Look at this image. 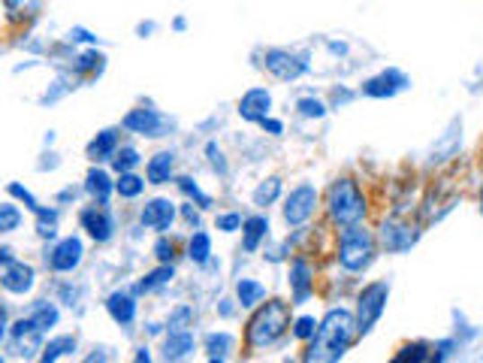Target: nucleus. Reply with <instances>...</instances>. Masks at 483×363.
<instances>
[{"label":"nucleus","instance_id":"nucleus-22","mask_svg":"<svg viewBox=\"0 0 483 363\" xmlns=\"http://www.w3.org/2000/svg\"><path fill=\"white\" fill-rule=\"evenodd\" d=\"M429 358H432L429 342H408L393 354V360L390 363H429Z\"/></svg>","mask_w":483,"mask_h":363},{"label":"nucleus","instance_id":"nucleus-5","mask_svg":"<svg viewBox=\"0 0 483 363\" xmlns=\"http://www.w3.org/2000/svg\"><path fill=\"white\" fill-rule=\"evenodd\" d=\"M387 297H390V285L387 282H372L360 291V300H356V333L365 336L369 330L378 324V318L384 315L387 309Z\"/></svg>","mask_w":483,"mask_h":363},{"label":"nucleus","instance_id":"nucleus-50","mask_svg":"<svg viewBox=\"0 0 483 363\" xmlns=\"http://www.w3.org/2000/svg\"><path fill=\"white\" fill-rule=\"evenodd\" d=\"M480 216H483V191H480Z\"/></svg>","mask_w":483,"mask_h":363},{"label":"nucleus","instance_id":"nucleus-13","mask_svg":"<svg viewBox=\"0 0 483 363\" xmlns=\"http://www.w3.org/2000/svg\"><path fill=\"white\" fill-rule=\"evenodd\" d=\"M290 288H294V303L290 306H299L305 303L314 291V279H312V267H308L305 258H296L290 263Z\"/></svg>","mask_w":483,"mask_h":363},{"label":"nucleus","instance_id":"nucleus-27","mask_svg":"<svg viewBox=\"0 0 483 363\" xmlns=\"http://www.w3.org/2000/svg\"><path fill=\"white\" fill-rule=\"evenodd\" d=\"M172 279V267L170 263H163V267H157V270H152L148 276L143 279V282L136 285V294H148V291H154V288H161V285H166Z\"/></svg>","mask_w":483,"mask_h":363},{"label":"nucleus","instance_id":"nucleus-21","mask_svg":"<svg viewBox=\"0 0 483 363\" xmlns=\"http://www.w3.org/2000/svg\"><path fill=\"white\" fill-rule=\"evenodd\" d=\"M85 191L94 197L100 206H106V200H110V194H112V182L103 170H91L88 182H85Z\"/></svg>","mask_w":483,"mask_h":363},{"label":"nucleus","instance_id":"nucleus-11","mask_svg":"<svg viewBox=\"0 0 483 363\" xmlns=\"http://www.w3.org/2000/svg\"><path fill=\"white\" fill-rule=\"evenodd\" d=\"M79 261H82V243L76 236H66L55 245L52 258H48V267L55 272H70L79 267Z\"/></svg>","mask_w":483,"mask_h":363},{"label":"nucleus","instance_id":"nucleus-14","mask_svg":"<svg viewBox=\"0 0 483 363\" xmlns=\"http://www.w3.org/2000/svg\"><path fill=\"white\" fill-rule=\"evenodd\" d=\"M172 218H176V206H172L170 200H163V197H154V200L145 203L143 209V225L152 227V230H170Z\"/></svg>","mask_w":483,"mask_h":363},{"label":"nucleus","instance_id":"nucleus-19","mask_svg":"<svg viewBox=\"0 0 483 363\" xmlns=\"http://www.w3.org/2000/svg\"><path fill=\"white\" fill-rule=\"evenodd\" d=\"M106 309H110V315L119 321V324H130V321L136 318V303L124 291H115L110 300H106Z\"/></svg>","mask_w":483,"mask_h":363},{"label":"nucleus","instance_id":"nucleus-38","mask_svg":"<svg viewBox=\"0 0 483 363\" xmlns=\"http://www.w3.org/2000/svg\"><path fill=\"white\" fill-rule=\"evenodd\" d=\"M179 188H181V191H185L188 197H194V200H197L199 206H203V209H206V206H212V200H209V197H206V194L199 191V188L194 185V179L181 176V179H179Z\"/></svg>","mask_w":483,"mask_h":363},{"label":"nucleus","instance_id":"nucleus-34","mask_svg":"<svg viewBox=\"0 0 483 363\" xmlns=\"http://www.w3.org/2000/svg\"><path fill=\"white\" fill-rule=\"evenodd\" d=\"M112 164H115V170H119V173H130L139 164V152H136V148H130V146L121 148V152H115Z\"/></svg>","mask_w":483,"mask_h":363},{"label":"nucleus","instance_id":"nucleus-33","mask_svg":"<svg viewBox=\"0 0 483 363\" xmlns=\"http://www.w3.org/2000/svg\"><path fill=\"white\" fill-rule=\"evenodd\" d=\"M233 349V336L230 333H212L209 340H206V351L212 354V358H224Z\"/></svg>","mask_w":483,"mask_h":363},{"label":"nucleus","instance_id":"nucleus-4","mask_svg":"<svg viewBox=\"0 0 483 363\" xmlns=\"http://www.w3.org/2000/svg\"><path fill=\"white\" fill-rule=\"evenodd\" d=\"M374 261V236L363 225H351L341 230L338 239V263L347 272H363Z\"/></svg>","mask_w":483,"mask_h":363},{"label":"nucleus","instance_id":"nucleus-3","mask_svg":"<svg viewBox=\"0 0 483 363\" xmlns=\"http://www.w3.org/2000/svg\"><path fill=\"white\" fill-rule=\"evenodd\" d=\"M327 209L329 218L341 227L360 225L365 218V197L354 179H336L327 191Z\"/></svg>","mask_w":483,"mask_h":363},{"label":"nucleus","instance_id":"nucleus-26","mask_svg":"<svg viewBox=\"0 0 483 363\" xmlns=\"http://www.w3.org/2000/svg\"><path fill=\"white\" fill-rule=\"evenodd\" d=\"M73 349H76V336H57V340H52L43 349V354H40V363H55L61 354H70Z\"/></svg>","mask_w":483,"mask_h":363},{"label":"nucleus","instance_id":"nucleus-10","mask_svg":"<svg viewBox=\"0 0 483 363\" xmlns=\"http://www.w3.org/2000/svg\"><path fill=\"white\" fill-rule=\"evenodd\" d=\"M269 110H272V94L266 88H251L242 94L239 101V115L245 121H263L269 119Z\"/></svg>","mask_w":483,"mask_h":363},{"label":"nucleus","instance_id":"nucleus-44","mask_svg":"<svg viewBox=\"0 0 483 363\" xmlns=\"http://www.w3.org/2000/svg\"><path fill=\"white\" fill-rule=\"evenodd\" d=\"M209 158H212V164H215V167H218V170H224L221 152H218V146H215V143H209Z\"/></svg>","mask_w":483,"mask_h":363},{"label":"nucleus","instance_id":"nucleus-6","mask_svg":"<svg viewBox=\"0 0 483 363\" xmlns=\"http://www.w3.org/2000/svg\"><path fill=\"white\" fill-rule=\"evenodd\" d=\"M314 209H318V188L305 182V185H296L294 191L287 194L285 221L290 227H299V225H305V221L314 216Z\"/></svg>","mask_w":483,"mask_h":363},{"label":"nucleus","instance_id":"nucleus-1","mask_svg":"<svg viewBox=\"0 0 483 363\" xmlns=\"http://www.w3.org/2000/svg\"><path fill=\"white\" fill-rule=\"evenodd\" d=\"M356 340V318L347 309H329L318 321V333L308 340L303 363H338Z\"/></svg>","mask_w":483,"mask_h":363},{"label":"nucleus","instance_id":"nucleus-46","mask_svg":"<svg viewBox=\"0 0 483 363\" xmlns=\"http://www.w3.org/2000/svg\"><path fill=\"white\" fill-rule=\"evenodd\" d=\"M136 363H152V354H148V349L136 351Z\"/></svg>","mask_w":483,"mask_h":363},{"label":"nucleus","instance_id":"nucleus-30","mask_svg":"<svg viewBox=\"0 0 483 363\" xmlns=\"http://www.w3.org/2000/svg\"><path fill=\"white\" fill-rule=\"evenodd\" d=\"M188 252H190V261H194V263H206V261H209V254H212L209 234H194V236H190Z\"/></svg>","mask_w":483,"mask_h":363},{"label":"nucleus","instance_id":"nucleus-37","mask_svg":"<svg viewBox=\"0 0 483 363\" xmlns=\"http://www.w3.org/2000/svg\"><path fill=\"white\" fill-rule=\"evenodd\" d=\"M40 216V225H37V234L43 236V239H52L55 236V221H57V212H46V209H40L37 212Z\"/></svg>","mask_w":483,"mask_h":363},{"label":"nucleus","instance_id":"nucleus-23","mask_svg":"<svg viewBox=\"0 0 483 363\" xmlns=\"http://www.w3.org/2000/svg\"><path fill=\"white\" fill-rule=\"evenodd\" d=\"M148 182L152 185H163V182H170L172 176V155L170 152H161V155H154L152 161H148Z\"/></svg>","mask_w":483,"mask_h":363},{"label":"nucleus","instance_id":"nucleus-39","mask_svg":"<svg viewBox=\"0 0 483 363\" xmlns=\"http://www.w3.org/2000/svg\"><path fill=\"white\" fill-rule=\"evenodd\" d=\"M154 254H157V261L170 263V261H172V254H176V245H172L170 239H157V245H154Z\"/></svg>","mask_w":483,"mask_h":363},{"label":"nucleus","instance_id":"nucleus-15","mask_svg":"<svg viewBox=\"0 0 483 363\" xmlns=\"http://www.w3.org/2000/svg\"><path fill=\"white\" fill-rule=\"evenodd\" d=\"M124 128L133 130V134H145V137H161L163 119L154 110H133L124 115Z\"/></svg>","mask_w":483,"mask_h":363},{"label":"nucleus","instance_id":"nucleus-2","mask_svg":"<svg viewBox=\"0 0 483 363\" xmlns=\"http://www.w3.org/2000/svg\"><path fill=\"white\" fill-rule=\"evenodd\" d=\"M290 327V306L285 300H269L254 312V318L248 321V349L260 351L269 349L287 333Z\"/></svg>","mask_w":483,"mask_h":363},{"label":"nucleus","instance_id":"nucleus-8","mask_svg":"<svg viewBox=\"0 0 483 363\" xmlns=\"http://www.w3.org/2000/svg\"><path fill=\"white\" fill-rule=\"evenodd\" d=\"M13 345H15V354L22 358H33L37 351H43V330L33 324L31 318H22L13 324Z\"/></svg>","mask_w":483,"mask_h":363},{"label":"nucleus","instance_id":"nucleus-17","mask_svg":"<svg viewBox=\"0 0 483 363\" xmlns=\"http://www.w3.org/2000/svg\"><path fill=\"white\" fill-rule=\"evenodd\" d=\"M381 243H384L390 252H405L411 249L414 234L411 227L399 225V221H384V227H381Z\"/></svg>","mask_w":483,"mask_h":363},{"label":"nucleus","instance_id":"nucleus-40","mask_svg":"<svg viewBox=\"0 0 483 363\" xmlns=\"http://www.w3.org/2000/svg\"><path fill=\"white\" fill-rule=\"evenodd\" d=\"M242 227V216H236V212H230V216H218V230H224V234H233V230Z\"/></svg>","mask_w":483,"mask_h":363},{"label":"nucleus","instance_id":"nucleus-42","mask_svg":"<svg viewBox=\"0 0 483 363\" xmlns=\"http://www.w3.org/2000/svg\"><path fill=\"white\" fill-rule=\"evenodd\" d=\"M100 61H103V58H100L97 52H88V55H82V58H79V70H91V67H100Z\"/></svg>","mask_w":483,"mask_h":363},{"label":"nucleus","instance_id":"nucleus-49","mask_svg":"<svg viewBox=\"0 0 483 363\" xmlns=\"http://www.w3.org/2000/svg\"><path fill=\"white\" fill-rule=\"evenodd\" d=\"M0 263H13V252L10 249H0Z\"/></svg>","mask_w":483,"mask_h":363},{"label":"nucleus","instance_id":"nucleus-20","mask_svg":"<svg viewBox=\"0 0 483 363\" xmlns=\"http://www.w3.org/2000/svg\"><path fill=\"white\" fill-rule=\"evenodd\" d=\"M190 351H194V336H190L188 330H176V333H170V340H166V345H163L166 360H181Z\"/></svg>","mask_w":483,"mask_h":363},{"label":"nucleus","instance_id":"nucleus-41","mask_svg":"<svg viewBox=\"0 0 483 363\" xmlns=\"http://www.w3.org/2000/svg\"><path fill=\"white\" fill-rule=\"evenodd\" d=\"M10 194H13V197H19V200H24V206H28V209L40 212V206H37V200H33V194H31V191H24L22 185H15V182H13V185H10Z\"/></svg>","mask_w":483,"mask_h":363},{"label":"nucleus","instance_id":"nucleus-31","mask_svg":"<svg viewBox=\"0 0 483 363\" xmlns=\"http://www.w3.org/2000/svg\"><path fill=\"white\" fill-rule=\"evenodd\" d=\"M115 188H119L121 197H139V194H143V188H145V182L139 176H133V173H121V179L115 182Z\"/></svg>","mask_w":483,"mask_h":363},{"label":"nucleus","instance_id":"nucleus-51","mask_svg":"<svg viewBox=\"0 0 483 363\" xmlns=\"http://www.w3.org/2000/svg\"><path fill=\"white\" fill-rule=\"evenodd\" d=\"M209 363H224V360H218V358H212V360H209Z\"/></svg>","mask_w":483,"mask_h":363},{"label":"nucleus","instance_id":"nucleus-32","mask_svg":"<svg viewBox=\"0 0 483 363\" xmlns=\"http://www.w3.org/2000/svg\"><path fill=\"white\" fill-rule=\"evenodd\" d=\"M22 225V212L13 203H0V234H10Z\"/></svg>","mask_w":483,"mask_h":363},{"label":"nucleus","instance_id":"nucleus-48","mask_svg":"<svg viewBox=\"0 0 483 363\" xmlns=\"http://www.w3.org/2000/svg\"><path fill=\"white\" fill-rule=\"evenodd\" d=\"M4 333H6V312L0 306V340H4Z\"/></svg>","mask_w":483,"mask_h":363},{"label":"nucleus","instance_id":"nucleus-25","mask_svg":"<svg viewBox=\"0 0 483 363\" xmlns=\"http://www.w3.org/2000/svg\"><path fill=\"white\" fill-rule=\"evenodd\" d=\"M236 297H239L242 306L251 309L266 297V288L260 282H254V279H242V282L236 285Z\"/></svg>","mask_w":483,"mask_h":363},{"label":"nucleus","instance_id":"nucleus-7","mask_svg":"<svg viewBox=\"0 0 483 363\" xmlns=\"http://www.w3.org/2000/svg\"><path fill=\"white\" fill-rule=\"evenodd\" d=\"M263 64H266V70H269L272 76L281 79V82H294L308 70L305 58L287 52V49H269L266 58H263Z\"/></svg>","mask_w":483,"mask_h":363},{"label":"nucleus","instance_id":"nucleus-35","mask_svg":"<svg viewBox=\"0 0 483 363\" xmlns=\"http://www.w3.org/2000/svg\"><path fill=\"white\" fill-rule=\"evenodd\" d=\"M299 115H305V119H323L327 115V106H323L318 97H303V101L296 103Z\"/></svg>","mask_w":483,"mask_h":363},{"label":"nucleus","instance_id":"nucleus-45","mask_svg":"<svg viewBox=\"0 0 483 363\" xmlns=\"http://www.w3.org/2000/svg\"><path fill=\"white\" fill-rule=\"evenodd\" d=\"M85 363H106V354L103 351H94V354H88Z\"/></svg>","mask_w":483,"mask_h":363},{"label":"nucleus","instance_id":"nucleus-28","mask_svg":"<svg viewBox=\"0 0 483 363\" xmlns=\"http://www.w3.org/2000/svg\"><path fill=\"white\" fill-rule=\"evenodd\" d=\"M31 321H33V324H37L40 330H48V327H55V324H57V309L52 306V303H46V300L33 303Z\"/></svg>","mask_w":483,"mask_h":363},{"label":"nucleus","instance_id":"nucleus-16","mask_svg":"<svg viewBox=\"0 0 483 363\" xmlns=\"http://www.w3.org/2000/svg\"><path fill=\"white\" fill-rule=\"evenodd\" d=\"M0 285L10 294H28L33 288V267H28V263L22 261H13L10 267H6L4 279H0Z\"/></svg>","mask_w":483,"mask_h":363},{"label":"nucleus","instance_id":"nucleus-9","mask_svg":"<svg viewBox=\"0 0 483 363\" xmlns=\"http://www.w3.org/2000/svg\"><path fill=\"white\" fill-rule=\"evenodd\" d=\"M408 85H411V82H408V76L402 70H384V73H378V76L363 82V94H369V97H396L399 91H405Z\"/></svg>","mask_w":483,"mask_h":363},{"label":"nucleus","instance_id":"nucleus-52","mask_svg":"<svg viewBox=\"0 0 483 363\" xmlns=\"http://www.w3.org/2000/svg\"><path fill=\"white\" fill-rule=\"evenodd\" d=\"M0 363H4V360H0Z\"/></svg>","mask_w":483,"mask_h":363},{"label":"nucleus","instance_id":"nucleus-12","mask_svg":"<svg viewBox=\"0 0 483 363\" xmlns=\"http://www.w3.org/2000/svg\"><path fill=\"white\" fill-rule=\"evenodd\" d=\"M82 227H85L88 236H94L97 243H106L115 230V221L110 216V209H103V206H91V209L82 212Z\"/></svg>","mask_w":483,"mask_h":363},{"label":"nucleus","instance_id":"nucleus-36","mask_svg":"<svg viewBox=\"0 0 483 363\" xmlns=\"http://www.w3.org/2000/svg\"><path fill=\"white\" fill-rule=\"evenodd\" d=\"M314 333H318V321H314L312 315H303V318H296V321H294V336H296V340L308 342Z\"/></svg>","mask_w":483,"mask_h":363},{"label":"nucleus","instance_id":"nucleus-43","mask_svg":"<svg viewBox=\"0 0 483 363\" xmlns=\"http://www.w3.org/2000/svg\"><path fill=\"white\" fill-rule=\"evenodd\" d=\"M260 125H263V130H269L272 137H278L281 130H285V125H281V121H275V119H263Z\"/></svg>","mask_w":483,"mask_h":363},{"label":"nucleus","instance_id":"nucleus-29","mask_svg":"<svg viewBox=\"0 0 483 363\" xmlns=\"http://www.w3.org/2000/svg\"><path fill=\"white\" fill-rule=\"evenodd\" d=\"M281 197V179H266L257 185V191H254V203L257 206H272L275 200Z\"/></svg>","mask_w":483,"mask_h":363},{"label":"nucleus","instance_id":"nucleus-47","mask_svg":"<svg viewBox=\"0 0 483 363\" xmlns=\"http://www.w3.org/2000/svg\"><path fill=\"white\" fill-rule=\"evenodd\" d=\"M185 218L190 221V225H197V221H199V216H197L194 209H190V206H185Z\"/></svg>","mask_w":483,"mask_h":363},{"label":"nucleus","instance_id":"nucleus-18","mask_svg":"<svg viewBox=\"0 0 483 363\" xmlns=\"http://www.w3.org/2000/svg\"><path fill=\"white\" fill-rule=\"evenodd\" d=\"M242 249L245 252H257L260 249V239L269 234V218L266 216H251V218H245L242 221Z\"/></svg>","mask_w":483,"mask_h":363},{"label":"nucleus","instance_id":"nucleus-24","mask_svg":"<svg viewBox=\"0 0 483 363\" xmlns=\"http://www.w3.org/2000/svg\"><path fill=\"white\" fill-rule=\"evenodd\" d=\"M115 146H119V137H115V130H103V134H97L94 143L88 146V158L91 161H106L115 152Z\"/></svg>","mask_w":483,"mask_h":363}]
</instances>
